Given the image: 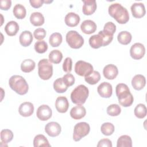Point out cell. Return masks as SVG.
Returning <instances> with one entry per match:
<instances>
[{"label": "cell", "instance_id": "cell-1", "mask_svg": "<svg viewBox=\"0 0 147 147\" xmlns=\"http://www.w3.org/2000/svg\"><path fill=\"white\" fill-rule=\"evenodd\" d=\"M116 95L119 103L123 107L130 106L134 101L133 96L128 86L124 83H119L115 87Z\"/></svg>", "mask_w": 147, "mask_h": 147}, {"label": "cell", "instance_id": "cell-2", "mask_svg": "<svg viewBox=\"0 0 147 147\" xmlns=\"http://www.w3.org/2000/svg\"><path fill=\"white\" fill-rule=\"evenodd\" d=\"M109 14L120 24H125L129 20V14L127 10L118 3L110 5Z\"/></svg>", "mask_w": 147, "mask_h": 147}, {"label": "cell", "instance_id": "cell-3", "mask_svg": "<svg viewBox=\"0 0 147 147\" xmlns=\"http://www.w3.org/2000/svg\"><path fill=\"white\" fill-rule=\"evenodd\" d=\"M10 87L19 95L26 94L29 90V86L26 80L21 76L13 75L9 80Z\"/></svg>", "mask_w": 147, "mask_h": 147}, {"label": "cell", "instance_id": "cell-4", "mask_svg": "<svg viewBox=\"0 0 147 147\" xmlns=\"http://www.w3.org/2000/svg\"><path fill=\"white\" fill-rule=\"evenodd\" d=\"M89 90L88 88L83 84H80L76 87L72 91L71 99L74 104L81 105L86 102Z\"/></svg>", "mask_w": 147, "mask_h": 147}, {"label": "cell", "instance_id": "cell-5", "mask_svg": "<svg viewBox=\"0 0 147 147\" xmlns=\"http://www.w3.org/2000/svg\"><path fill=\"white\" fill-rule=\"evenodd\" d=\"M38 74L39 77L44 80L49 79L53 74V65L47 59H43L38 63Z\"/></svg>", "mask_w": 147, "mask_h": 147}, {"label": "cell", "instance_id": "cell-6", "mask_svg": "<svg viewBox=\"0 0 147 147\" xmlns=\"http://www.w3.org/2000/svg\"><path fill=\"white\" fill-rule=\"evenodd\" d=\"M66 41L68 45L74 49L80 48L84 44L83 37L76 30H70L67 33Z\"/></svg>", "mask_w": 147, "mask_h": 147}, {"label": "cell", "instance_id": "cell-7", "mask_svg": "<svg viewBox=\"0 0 147 147\" xmlns=\"http://www.w3.org/2000/svg\"><path fill=\"white\" fill-rule=\"evenodd\" d=\"M90 131L88 123L85 122L78 123L74 126L73 139L75 141H80L83 137L86 136Z\"/></svg>", "mask_w": 147, "mask_h": 147}, {"label": "cell", "instance_id": "cell-8", "mask_svg": "<svg viewBox=\"0 0 147 147\" xmlns=\"http://www.w3.org/2000/svg\"><path fill=\"white\" fill-rule=\"evenodd\" d=\"M93 71L92 65L86 61L79 60L75 65V72L81 76H87L90 75Z\"/></svg>", "mask_w": 147, "mask_h": 147}, {"label": "cell", "instance_id": "cell-9", "mask_svg": "<svg viewBox=\"0 0 147 147\" xmlns=\"http://www.w3.org/2000/svg\"><path fill=\"white\" fill-rule=\"evenodd\" d=\"M145 53L144 45L140 42H136L131 45L130 49V55L131 57L135 60L142 59Z\"/></svg>", "mask_w": 147, "mask_h": 147}, {"label": "cell", "instance_id": "cell-10", "mask_svg": "<svg viewBox=\"0 0 147 147\" xmlns=\"http://www.w3.org/2000/svg\"><path fill=\"white\" fill-rule=\"evenodd\" d=\"M52 114L51 109L47 105H42L39 106L37 110L36 115L41 121H47L49 119Z\"/></svg>", "mask_w": 147, "mask_h": 147}, {"label": "cell", "instance_id": "cell-11", "mask_svg": "<svg viewBox=\"0 0 147 147\" xmlns=\"http://www.w3.org/2000/svg\"><path fill=\"white\" fill-rule=\"evenodd\" d=\"M61 126L56 122H50L45 126V131L48 136L52 137L59 136L61 133Z\"/></svg>", "mask_w": 147, "mask_h": 147}, {"label": "cell", "instance_id": "cell-12", "mask_svg": "<svg viewBox=\"0 0 147 147\" xmlns=\"http://www.w3.org/2000/svg\"><path fill=\"white\" fill-rule=\"evenodd\" d=\"M97 91L101 97L106 98H110L113 93L112 86L108 82H102L98 86Z\"/></svg>", "mask_w": 147, "mask_h": 147}, {"label": "cell", "instance_id": "cell-13", "mask_svg": "<svg viewBox=\"0 0 147 147\" xmlns=\"http://www.w3.org/2000/svg\"><path fill=\"white\" fill-rule=\"evenodd\" d=\"M104 77L109 80L114 79L118 74L117 67L114 64H108L106 65L103 70Z\"/></svg>", "mask_w": 147, "mask_h": 147}, {"label": "cell", "instance_id": "cell-14", "mask_svg": "<svg viewBox=\"0 0 147 147\" xmlns=\"http://www.w3.org/2000/svg\"><path fill=\"white\" fill-rule=\"evenodd\" d=\"M18 112L21 116L27 117L32 115L34 112V106L31 102H25L21 103L18 109Z\"/></svg>", "mask_w": 147, "mask_h": 147}, {"label": "cell", "instance_id": "cell-15", "mask_svg": "<svg viewBox=\"0 0 147 147\" xmlns=\"http://www.w3.org/2000/svg\"><path fill=\"white\" fill-rule=\"evenodd\" d=\"M57 111L60 113H66L69 107V102L66 97L61 96L57 98L55 102Z\"/></svg>", "mask_w": 147, "mask_h": 147}, {"label": "cell", "instance_id": "cell-16", "mask_svg": "<svg viewBox=\"0 0 147 147\" xmlns=\"http://www.w3.org/2000/svg\"><path fill=\"white\" fill-rule=\"evenodd\" d=\"M131 11L134 17L140 18L146 13L145 6L142 3H134L131 6Z\"/></svg>", "mask_w": 147, "mask_h": 147}, {"label": "cell", "instance_id": "cell-17", "mask_svg": "<svg viewBox=\"0 0 147 147\" xmlns=\"http://www.w3.org/2000/svg\"><path fill=\"white\" fill-rule=\"evenodd\" d=\"M96 25L92 20H87L82 22L80 25V29L83 33L90 34L94 33L96 30Z\"/></svg>", "mask_w": 147, "mask_h": 147}, {"label": "cell", "instance_id": "cell-18", "mask_svg": "<svg viewBox=\"0 0 147 147\" xmlns=\"http://www.w3.org/2000/svg\"><path fill=\"white\" fill-rule=\"evenodd\" d=\"M84 5L82 11L84 15L89 16L92 14L96 9V2L95 0L83 1Z\"/></svg>", "mask_w": 147, "mask_h": 147}, {"label": "cell", "instance_id": "cell-19", "mask_svg": "<svg viewBox=\"0 0 147 147\" xmlns=\"http://www.w3.org/2000/svg\"><path fill=\"white\" fill-rule=\"evenodd\" d=\"M86 114V110L84 106L78 105L72 107L70 111V115L74 119H80Z\"/></svg>", "mask_w": 147, "mask_h": 147}, {"label": "cell", "instance_id": "cell-20", "mask_svg": "<svg viewBox=\"0 0 147 147\" xmlns=\"http://www.w3.org/2000/svg\"><path fill=\"white\" fill-rule=\"evenodd\" d=\"M146 84V79L144 76L138 74L135 75L131 80V85L136 90H142Z\"/></svg>", "mask_w": 147, "mask_h": 147}, {"label": "cell", "instance_id": "cell-21", "mask_svg": "<svg viewBox=\"0 0 147 147\" xmlns=\"http://www.w3.org/2000/svg\"><path fill=\"white\" fill-rule=\"evenodd\" d=\"M80 17L77 14L70 12L65 17V23L69 27H75L78 25L80 22Z\"/></svg>", "mask_w": 147, "mask_h": 147}, {"label": "cell", "instance_id": "cell-22", "mask_svg": "<svg viewBox=\"0 0 147 147\" xmlns=\"http://www.w3.org/2000/svg\"><path fill=\"white\" fill-rule=\"evenodd\" d=\"M19 41L22 46L25 47L29 46L33 41L32 33L28 30L23 31L20 35Z\"/></svg>", "mask_w": 147, "mask_h": 147}, {"label": "cell", "instance_id": "cell-23", "mask_svg": "<svg viewBox=\"0 0 147 147\" xmlns=\"http://www.w3.org/2000/svg\"><path fill=\"white\" fill-rule=\"evenodd\" d=\"M19 30V25L17 22L10 21L7 23L5 27V31L9 36H15Z\"/></svg>", "mask_w": 147, "mask_h": 147}, {"label": "cell", "instance_id": "cell-24", "mask_svg": "<svg viewBox=\"0 0 147 147\" xmlns=\"http://www.w3.org/2000/svg\"><path fill=\"white\" fill-rule=\"evenodd\" d=\"M44 17L40 12L32 13L30 16V21L35 26H39L44 23Z\"/></svg>", "mask_w": 147, "mask_h": 147}, {"label": "cell", "instance_id": "cell-25", "mask_svg": "<svg viewBox=\"0 0 147 147\" xmlns=\"http://www.w3.org/2000/svg\"><path fill=\"white\" fill-rule=\"evenodd\" d=\"M90 45L94 49H98L103 45V40L102 36L98 34L90 37L89 38Z\"/></svg>", "mask_w": 147, "mask_h": 147}, {"label": "cell", "instance_id": "cell-26", "mask_svg": "<svg viewBox=\"0 0 147 147\" xmlns=\"http://www.w3.org/2000/svg\"><path fill=\"white\" fill-rule=\"evenodd\" d=\"M33 146H51L47 138L43 134H38L35 136L33 140Z\"/></svg>", "mask_w": 147, "mask_h": 147}, {"label": "cell", "instance_id": "cell-27", "mask_svg": "<svg viewBox=\"0 0 147 147\" xmlns=\"http://www.w3.org/2000/svg\"><path fill=\"white\" fill-rule=\"evenodd\" d=\"M132 36L130 33L127 31H122L119 32L117 36L118 42L123 45H127L131 41Z\"/></svg>", "mask_w": 147, "mask_h": 147}, {"label": "cell", "instance_id": "cell-28", "mask_svg": "<svg viewBox=\"0 0 147 147\" xmlns=\"http://www.w3.org/2000/svg\"><path fill=\"white\" fill-rule=\"evenodd\" d=\"M36 66L35 62L32 59H25L21 64V69L22 72L29 73L32 71Z\"/></svg>", "mask_w": 147, "mask_h": 147}, {"label": "cell", "instance_id": "cell-29", "mask_svg": "<svg viewBox=\"0 0 147 147\" xmlns=\"http://www.w3.org/2000/svg\"><path fill=\"white\" fill-rule=\"evenodd\" d=\"M14 16L18 19L21 20L25 17L26 10L25 7L21 4H17L14 6L13 10Z\"/></svg>", "mask_w": 147, "mask_h": 147}, {"label": "cell", "instance_id": "cell-30", "mask_svg": "<svg viewBox=\"0 0 147 147\" xmlns=\"http://www.w3.org/2000/svg\"><path fill=\"white\" fill-rule=\"evenodd\" d=\"M53 88L57 93H63L67 90L68 87L64 83L63 78H60L54 82Z\"/></svg>", "mask_w": 147, "mask_h": 147}, {"label": "cell", "instance_id": "cell-31", "mask_svg": "<svg viewBox=\"0 0 147 147\" xmlns=\"http://www.w3.org/2000/svg\"><path fill=\"white\" fill-rule=\"evenodd\" d=\"M117 147H131L132 140L130 136L123 135L119 137L117 140Z\"/></svg>", "mask_w": 147, "mask_h": 147}, {"label": "cell", "instance_id": "cell-32", "mask_svg": "<svg viewBox=\"0 0 147 147\" xmlns=\"http://www.w3.org/2000/svg\"><path fill=\"white\" fill-rule=\"evenodd\" d=\"M62 59L63 54L57 49L52 51L49 54V60L52 63L59 64L61 62Z\"/></svg>", "mask_w": 147, "mask_h": 147}, {"label": "cell", "instance_id": "cell-33", "mask_svg": "<svg viewBox=\"0 0 147 147\" xmlns=\"http://www.w3.org/2000/svg\"><path fill=\"white\" fill-rule=\"evenodd\" d=\"M62 40V36L60 33H53L49 37V42L52 47H57L61 44Z\"/></svg>", "mask_w": 147, "mask_h": 147}, {"label": "cell", "instance_id": "cell-34", "mask_svg": "<svg viewBox=\"0 0 147 147\" xmlns=\"http://www.w3.org/2000/svg\"><path fill=\"white\" fill-rule=\"evenodd\" d=\"M100 79V75L98 71H93L92 72L85 77V81L90 84L94 85L96 84Z\"/></svg>", "mask_w": 147, "mask_h": 147}, {"label": "cell", "instance_id": "cell-35", "mask_svg": "<svg viewBox=\"0 0 147 147\" xmlns=\"http://www.w3.org/2000/svg\"><path fill=\"white\" fill-rule=\"evenodd\" d=\"M134 115L136 117L140 119L144 118L146 115V107L142 103L138 104L134 110Z\"/></svg>", "mask_w": 147, "mask_h": 147}, {"label": "cell", "instance_id": "cell-36", "mask_svg": "<svg viewBox=\"0 0 147 147\" xmlns=\"http://www.w3.org/2000/svg\"><path fill=\"white\" fill-rule=\"evenodd\" d=\"M101 132L105 136H110L114 131V126L110 122L103 123L100 127Z\"/></svg>", "mask_w": 147, "mask_h": 147}, {"label": "cell", "instance_id": "cell-37", "mask_svg": "<svg viewBox=\"0 0 147 147\" xmlns=\"http://www.w3.org/2000/svg\"><path fill=\"white\" fill-rule=\"evenodd\" d=\"M13 138V133L9 129H3L1 131V140L5 144L10 142Z\"/></svg>", "mask_w": 147, "mask_h": 147}, {"label": "cell", "instance_id": "cell-38", "mask_svg": "<svg viewBox=\"0 0 147 147\" xmlns=\"http://www.w3.org/2000/svg\"><path fill=\"white\" fill-rule=\"evenodd\" d=\"M121 112V109L118 105L112 104L107 108V113L108 115L113 117L119 115Z\"/></svg>", "mask_w": 147, "mask_h": 147}, {"label": "cell", "instance_id": "cell-39", "mask_svg": "<svg viewBox=\"0 0 147 147\" xmlns=\"http://www.w3.org/2000/svg\"><path fill=\"white\" fill-rule=\"evenodd\" d=\"M98 34H100L103 38V47L108 45L112 41V40L113 39V34H111L109 32H107L106 31H105L103 30L99 31Z\"/></svg>", "mask_w": 147, "mask_h": 147}, {"label": "cell", "instance_id": "cell-40", "mask_svg": "<svg viewBox=\"0 0 147 147\" xmlns=\"http://www.w3.org/2000/svg\"><path fill=\"white\" fill-rule=\"evenodd\" d=\"M34 49L38 53H44L48 49V44L43 40L37 41L34 44Z\"/></svg>", "mask_w": 147, "mask_h": 147}, {"label": "cell", "instance_id": "cell-41", "mask_svg": "<svg viewBox=\"0 0 147 147\" xmlns=\"http://www.w3.org/2000/svg\"><path fill=\"white\" fill-rule=\"evenodd\" d=\"M72 60L71 57H67L65 59L63 64V69L64 72L70 73L72 71Z\"/></svg>", "mask_w": 147, "mask_h": 147}, {"label": "cell", "instance_id": "cell-42", "mask_svg": "<svg viewBox=\"0 0 147 147\" xmlns=\"http://www.w3.org/2000/svg\"><path fill=\"white\" fill-rule=\"evenodd\" d=\"M33 36L36 39L38 40H42L46 36V31L43 28H37L34 31Z\"/></svg>", "mask_w": 147, "mask_h": 147}, {"label": "cell", "instance_id": "cell-43", "mask_svg": "<svg viewBox=\"0 0 147 147\" xmlns=\"http://www.w3.org/2000/svg\"><path fill=\"white\" fill-rule=\"evenodd\" d=\"M63 79L68 87L72 86L75 83V78L71 74H67L64 75L63 77Z\"/></svg>", "mask_w": 147, "mask_h": 147}, {"label": "cell", "instance_id": "cell-44", "mask_svg": "<svg viewBox=\"0 0 147 147\" xmlns=\"http://www.w3.org/2000/svg\"><path fill=\"white\" fill-rule=\"evenodd\" d=\"M103 30L114 34L116 31V25L112 22H107L104 26Z\"/></svg>", "mask_w": 147, "mask_h": 147}, {"label": "cell", "instance_id": "cell-45", "mask_svg": "<svg viewBox=\"0 0 147 147\" xmlns=\"http://www.w3.org/2000/svg\"><path fill=\"white\" fill-rule=\"evenodd\" d=\"M111 141L107 138H103L100 140L97 145L98 147H112Z\"/></svg>", "mask_w": 147, "mask_h": 147}, {"label": "cell", "instance_id": "cell-46", "mask_svg": "<svg viewBox=\"0 0 147 147\" xmlns=\"http://www.w3.org/2000/svg\"><path fill=\"white\" fill-rule=\"evenodd\" d=\"M11 6V1L10 0H1L0 1V8L3 10H9Z\"/></svg>", "mask_w": 147, "mask_h": 147}, {"label": "cell", "instance_id": "cell-47", "mask_svg": "<svg viewBox=\"0 0 147 147\" xmlns=\"http://www.w3.org/2000/svg\"><path fill=\"white\" fill-rule=\"evenodd\" d=\"M29 2L32 7L34 8H39L42 6L44 3V0H30Z\"/></svg>", "mask_w": 147, "mask_h": 147}, {"label": "cell", "instance_id": "cell-48", "mask_svg": "<svg viewBox=\"0 0 147 147\" xmlns=\"http://www.w3.org/2000/svg\"><path fill=\"white\" fill-rule=\"evenodd\" d=\"M52 2V1H44V3H51V2Z\"/></svg>", "mask_w": 147, "mask_h": 147}]
</instances>
